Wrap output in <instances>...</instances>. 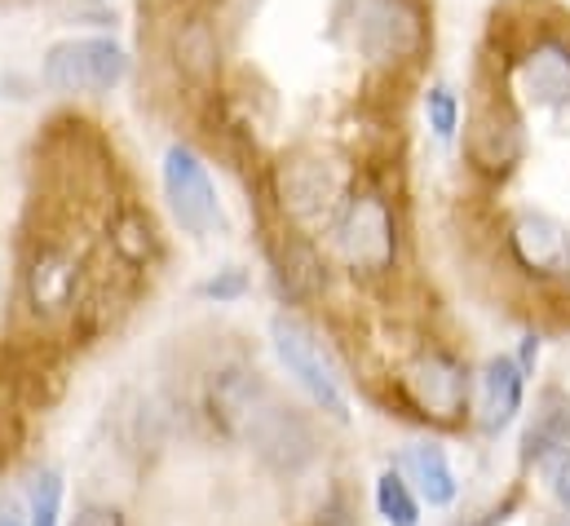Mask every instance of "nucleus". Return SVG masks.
I'll use <instances>...</instances> for the list:
<instances>
[{"label":"nucleus","instance_id":"1","mask_svg":"<svg viewBox=\"0 0 570 526\" xmlns=\"http://www.w3.org/2000/svg\"><path fill=\"white\" fill-rule=\"evenodd\" d=\"M394 386H399V398L412 416H421L429 425H442V429L460 425L469 416V402H473V377H469L464 359H455L442 345L407 359L399 368Z\"/></svg>","mask_w":570,"mask_h":526},{"label":"nucleus","instance_id":"2","mask_svg":"<svg viewBox=\"0 0 570 526\" xmlns=\"http://www.w3.org/2000/svg\"><path fill=\"white\" fill-rule=\"evenodd\" d=\"M354 45L376 67H412L429 45V18L421 0H350Z\"/></svg>","mask_w":570,"mask_h":526},{"label":"nucleus","instance_id":"3","mask_svg":"<svg viewBox=\"0 0 570 526\" xmlns=\"http://www.w3.org/2000/svg\"><path fill=\"white\" fill-rule=\"evenodd\" d=\"M125 76H129V53L107 36L58 40L40 67V80L67 98H102V94L120 89Z\"/></svg>","mask_w":570,"mask_h":526},{"label":"nucleus","instance_id":"4","mask_svg":"<svg viewBox=\"0 0 570 526\" xmlns=\"http://www.w3.org/2000/svg\"><path fill=\"white\" fill-rule=\"evenodd\" d=\"M341 257L354 274H390L399 262V217L381 191H354L336 222Z\"/></svg>","mask_w":570,"mask_h":526},{"label":"nucleus","instance_id":"5","mask_svg":"<svg viewBox=\"0 0 570 526\" xmlns=\"http://www.w3.org/2000/svg\"><path fill=\"white\" fill-rule=\"evenodd\" d=\"M522 155H527V133L509 98L504 94L478 98L464 125V164L487 182H504L522 164Z\"/></svg>","mask_w":570,"mask_h":526},{"label":"nucleus","instance_id":"6","mask_svg":"<svg viewBox=\"0 0 570 526\" xmlns=\"http://www.w3.org/2000/svg\"><path fill=\"white\" fill-rule=\"evenodd\" d=\"M271 195L292 226H309L318 217H327L341 199V177L323 155L309 150H292L279 155L271 168Z\"/></svg>","mask_w":570,"mask_h":526},{"label":"nucleus","instance_id":"7","mask_svg":"<svg viewBox=\"0 0 570 526\" xmlns=\"http://www.w3.org/2000/svg\"><path fill=\"white\" fill-rule=\"evenodd\" d=\"M271 337H275V354H279V363L287 368V377L309 394V402H314L318 411H327L332 420L345 425V420H350V402L341 394V381H336L332 363L323 359V345L314 341V332H309L305 323L279 314L275 328H271Z\"/></svg>","mask_w":570,"mask_h":526},{"label":"nucleus","instance_id":"8","mask_svg":"<svg viewBox=\"0 0 570 526\" xmlns=\"http://www.w3.org/2000/svg\"><path fill=\"white\" fill-rule=\"evenodd\" d=\"M164 195H168V208L177 217V226L195 240L213 235L222 226V204H217V186L204 168V159L190 150V146H168L164 155Z\"/></svg>","mask_w":570,"mask_h":526},{"label":"nucleus","instance_id":"9","mask_svg":"<svg viewBox=\"0 0 570 526\" xmlns=\"http://www.w3.org/2000/svg\"><path fill=\"white\" fill-rule=\"evenodd\" d=\"M248 442H253V451L271 465V469H279V474H296V469H305L309 460H314V429H309V420L296 411V407H284V402H266L262 407V416L253 420V429L244 434Z\"/></svg>","mask_w":570,"mask_h":526},{"label":"nucleus","instance_id":"10","mask_svg":"<svg viewBox=\"0 0 570 526\" xmlns=\"http://www.w3.org/2000/svg\"><path fill=\"white\" fill-rule=\"evenodd\" d=\"M80 283H85V262L58 244H40L22 270V292L36 314H62L80 305Z\"/></svg>","mask_w":570,"mask_h":526},{"label":"nucleus","instance_id":"11","mask_svg":"<svg viewBox=\"0 0 570 526\" xmlns=\"http://www.w3.org/2000/svg\"><path fill=\"white\" fill-rule=\"evenodd\" d=\"M518 85L535 107H570V36L540 31L518 58Z\"/></svg>","mask_w":570,"mask_h":526},{"label":"nucleus","instance_id":"12","mask_svg":"<svg viewBox=\"0 0 570 526\" xmlns=\"http://www.w3.org/2000/svg\"><path fill=\"white\" fill-rule=\"evenodd\" d=\"M509 257L535 279L570 274V231L549 213H522L509 226Z\"/></svg>","mask_w":570,"mask_h":526},{"label":"nucleus","instance_id":"13","mask_svg":"<svg viewBox=\"0 0 570 526\" xmlns=\"http://www.w3.org/2000/svg\"><path fill=\"white\" fill-rule=\"evenodd\" d=\"M271 265H275L279 292H284L287 301H314V296L327 288L323 253L314 249V240H309L301 226H284V231L271 240Z\"/></svg>","mask_w":570,"mask_h":526},{"label":"nucleus","instance_id":"14","mask_svg":"<svg viewBox=\"0 0 570 526\" xmlns=\"http://www.w3.org/2000/svg\"><path fill=\"white\" fill-rule=\"evenodd\" d=\"M168 58H173V67L186 85L208 89L222 76V31H217V22L204 18V13L181 18L168 36Z\"/></svg>","mask_w":570,"mask_h":526},{"label":"nucleus","instance_id":"15","mask_svg":"<svg viewBox=\"0 0 570 526\" xmlns=\"http://www.w3.org/2000/svg\"><path fill=\"white\" fill-rule=\"evenodd\" d=\"M522 394H527V372L518 359H491L482 372H478V429L482 434H500L513 425V416L522 411Z\"/></svg>","mask_w":570,"mask_h":526},{"label":"nucleus","instance_id":"16","mask_svg":"<svg viewBox=\"0 0 570 526\" xmlns=\"http://www.w3.org/2000/svg\"><path fill=\"white\" fill-rule=\"evenodd\" d=\"M271 398L275 394L266 390L262 372H253V368H226V372L213 377L208 402H213V416L222 420V429H226L230 438H244Z\"/></svg>","mask_w":570,"mask_h":526},{"label":"nucleus","instance_id":"17","mask_svg":"<svg viewBox=\"0 0 570 526\" xmlns=\"http://www.w3.org/2000/svg\"><path fill=\"white\" fill-rule=\"evenodd\" d=\"M562 447H570V394L553 386V390L540 394L535 416H531V425L522 434V460L527 465H544Z\"/></svg>","mask_w":570,"mask_h":526},{"label":"nucleus","instance_id":"18","mask_svg":"<svg viewBox=\"0 0 570 526\" xmlns=\"http://www.w3.org/2000/svg\"><path fill=\"white\" fill-rule=\"evenodd\" d=\"M403 474H407V483L416 487V496L425 500L429 509H446L455 500V491H460V483H455V474L446 465V451L433 447V442H416V447L403 451Z\"/></svg>","mask_w":570,"mask_h":526},{"label":"nucleus","instance_id":"19","mask_svg":"<svg viewBox=\"0 0 570 526\" xmlns=\"http://www.w3.org/2000/svg\"><path fill=\"white\" fill-rule=\"evenodd\" d=\"M107 244H111L116 262L129 265V270H146V265L159 257V235H155L150 217H146L142 208H134V204L116 208L111 231H107Z\"/></svg>","mask_w":570,"mask_h":526},{"label":"nucleus","instance_id":"20","mask_svg":"<svg viewBox=\"0 0 570 526\" xmlns=\"http://www.w3.org/2000/svg\"><path fill=\"white\" fill-rule=\"evenodd\" d=\"M376 514L390 526H421V496L407 483V474L385 469L376 478Z\"/></svg>","mask_w":570,"mask_h":526},{"label":"nucleus","instance_id":"21","mask_svg":"<svg viewBox=\"0 0 570 526\" xmlns=\"http://www.w3.org/2000/svg\"><path fill=\"white\" fill-rule=\"evenodd\" d=\"M27 509H31V526H58V514H62V474L58 469H36L31 474Z\"/></svg>","mask_w":570,"mask_h":526},{"label":"nucleus","instance_id":"22","mask_svg":"<svg viewBox=\"0 0 570 526\" xmlns=\"http://www.w3.org/2000/svg\"><path fill=\"white\" fill-rule=\"evenodd\" d=\"M425 120L433 137H442V142L455 137V129H460V98L446 85H429L425 89Z\"/></svg>","mask_w":570,"mask_h":526},{"label":"nucleus","instance_id":"23","mask_svg":"<svg viewBox=\"0 0 570 526\" xmlns=\"http://www.w3.org/2000/svg\"><path fill=\"white\" fill-rule=\"evenodd\" d=\"M244 292H248V270H239V265H226V270H217L213 279L199 283V296H208V301H217V305L239 301Z\"/></svg>","mask_w":570,"mask_h":526},{"label":"nucleus","instance_id":"24","mask_svg":"<svg viewBox=\"0 0 570 526\" xmlns=\"http://www.w3.org/2000/svg\"><path fill=\"white\" fill-rule=\"evenodd\" d=\"M540 469L549 474V487H553V496H558V500H562V505L570 509V447H562L558 456H549Z\"/></svg>","mask_w":570,"mask_h":526},{"label":"nucleus","instance_id":"25","mask_svg":"<svg viewBox=\"0 0 570 526\" xmlns=\"http://www.w3.org/2000/svg\"><path fill=\"white\" fill-rule=\"evenodd\" d=\"M71 526H129V523H125V514L116 505H85V509H76Z\"/></svg>","mask_w":570,"mask_h":526},{"label":"nucleus","instance_id":"26","mask_svg":"<svg viewBox=\"0 0 570 526\" xmlns=\"http://www.w3.org/2000/svg\"><path fill=\"white\" fill-rule=\"evenodd\" d=\"M314 526H358L354 523V514H350V505H345V496H332L323 509H318V518Z\"/></svg>","mask_w":570,"mask_h":526},{"label":"nucleus","instance_id":"27","mask_svg":"<svg viewBox=\"0 0 570 526\" xmlns=\"http://www.w3.org/2000/svg\"><path fill=\"white\" fill-rule=\"evenodd\" d=\"M535 359H540V341H535V337H527V341H522V359H518V363H522V372H531V368H535Z\"/></svg>","mask_w":570,"mask_h":526},{"label":"nucleus","instance_id":"28","mask_svg":"<svg viewBox=\"0 0 570 526\" xmlns=\"http://www.w3.org/2000/svg\"><path fill=\"white\" fill-rule=\"evenodd\" d=\"M0 526H22V518H18L9 505H0Z\"/></svg>","mask_w":570,"mask_h":526},{"label":"nucleus","instance_id":"29","mask_svg":"<svg viewBox=\"0 0 570 526\" xmlns=\"http://www.w3.org/2000/svg\"><path fill=\"white\" fill-rule=\"evenodd\" d=\"M549 526H570V509H567V518H553Z\"/></svg>","mask_w":570,"mask_h":526},{"label":"nucleus","instance_id":"30","mask_svg":"<svg viewBox=\"0 0 570 526\" xmlns=\"http://www.w3.org/2000/svg\"><path fill=\"white\" fill-rule=\"evenodd\" d=\"M0 456H9V442H4V438H0Z\"/></svg>","mask_w":570,"mask_h":526}]
</instances>
